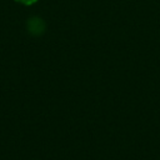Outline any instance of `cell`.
Segmentation results:
<instances>
[{
  "instance_id": "cell-1",
  "label": "cell",
  "mask_w": 160,
  "mask_h": 160,
  "mask_svg": "<svg viewBox=\"0 0 160 160\" xmlns=\"http://www.w3.org/2000/svg\"><path fill=\"white\" fill-rule=\"evenodd\" d=\"M16 1H19V2H21V4H25V5H31V4H34V2L38 1V0H16Z\"/></svg>"
}]
</instances>
